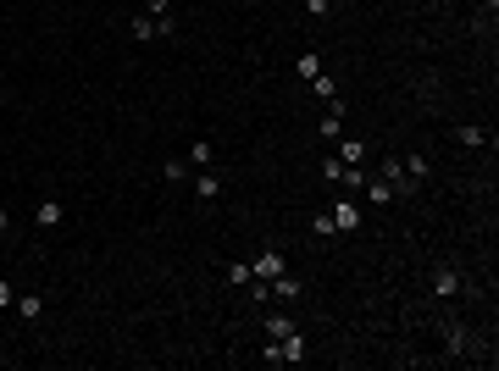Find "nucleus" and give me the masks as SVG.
I'll return each instance as SVG.
<instances>
[{
	"label": "nucleus",
	"mask_w": 499,
	"mask_h": 371,
	"mask_svg": "<svg viewBox=\"0 0 499 371\" xmlns=\"http://www.w3.org/2000/svg\"><path fill=\"white\" fill-rule=\"evenodd\" d=\"M377 177H383V183H389L394 194H416V177L399 167V161H383V172H377Z\"/></svg>",
	"instance_id": "obj_1"
},
{
	"label": "nucleus",
	"mask_w": 499,
	"mask_h": 371,
	"mask_svg": "<svg viewBox=\"0 0 499 371\" xmlns=\"http://www.w3.org/2000/svg\"><path fill=\"white\" fill-rule=\"evenodd\" d=\"M283 266H289V261H283L277 249H266L261 261H250V277H261V283H272V277H283Z\"/></svg>",
	"instance_id": "obj_2"
},
{
	"label": "nucleus",
	"mask_w": 499,
	"mask_h": 371,
	"mask_svg": "<svg viewBox=\"0 0 499 371\" xmlns=\"http://www.w3.org/2000/svg\"><path fill=\"white\" fill-rule=\"evenodd\" d=\"M432 294H438V300L461 294V271H455V266H438V271H432Z\"/></svg>",
	"instance_id": "obj_3"
},
{
	"label": "nucleus",
	"mask_w": 499,
	"mask_h": 371,
	"mask_svg": "<svg viewBox=\"0 0 499 371\" xmlns=\"http://www.w3.org/2000/svg\"><path fill=\"white\" fill-rule=\"evenodd\" d=\"M333 222H338V233H355V228H361V211H355V200L333 205Z\"/></svg>",
	"instance_id": "obj_4"
},
{
	"label": "nucleus",
	"mask_w": 499,
	"mask_h": 371,
	"mask_svg": "<svg viewBox=\"0 0 499 371\" xmlns=\"http://www.w3.org/2000/svg\"><path fill=\"white\" fill-rule=\"evenodd\" d=\"M277 343H283V366H294V360H305V333H283Z\"/></svg>",
	"instance_id": "obj_5"
},
{
	"label": "nucleus",
	"mask_w": 499,
	"mask_h": 371,
	"mask_svg": "<svg viewBox=\"0 0 499 371\" xmlns=\"http://www.w3.org/2000/svg\"><path fill=\"white\" fill-rule=\"evenodd\" d=\"M338 161H344V167H361L366 161V139H344V144H338Z\"/></svg>",
	"instance_id": "obj_6"
},
{
	"label": "nucleus",
	"mask_w": 499,
	"mask_h": 371,
	"mask_svg": "<svg viewBox=\"0 0 499 371\" xmlns=\"http://www.w3.org/2000/svg\"><path fill=\"white\" fill-rule=\"evenodd\" d=\"M455 139H461L466 150H483V144H488V128H477V122H466V128H455Z\"/></svg>",
	"instance_id": "obj_7"
},
{
	"label": "nucleus",
	"mask_w": 499,
	"mask_h": 371,
	"mask_svg": "<svg viewBox=\"0 0 499 371\" xmlns=\"http://www.w3.org/2000/svg\"><path fill=\"white\" fill-rule=\"evenodd\" d=\"M195 194H200L205 205H211L217 194H222V177H211V172H200V177H195Z\"/></svg>",
	"instance_id": "obj_8"
},
{
	"label": "nucleus",
	"mask_w": 499,
	"mask_h": 371,
	"mask_svg": "<svg viewBox=\"0 0 499 371\" xmlns=\"http://www.w3.org/2000/svg\"><path fill=\"white\" fill-rule=\"evenodd\" d=\"M361 189H366V200H372V205H389V200H394V189H389L383 177H366Z\"/></svg>",
	"instance_id": "obj_9"
},
{
	"label": "nucleus",
	"mask_w": 499,
	"mask_h": 371,
	"mask_svg": "<svg viewBox=\"0 0 499 371\" xmlns=\"http://www.w3.org/2000/svg\"><path fill=\"white\" fill-rule=\"evenodd\" d=\"M39 228H62V200H39Z\"/></svg>",
	"instance_id": "obj_10"
},
{
	"label": "nucleus",
	"mask_w": 499,
	"mask_h": 371,
	"mask_svg": "<svg viewBox=\"0 0 499 371\" xmlns=\"http://www.w3.org/2000/svg\"><path fill=\"white\" fill-rule=\"evenodd\" d=\"M338 128H344V105L333 100V111L322 117V128H316V134H322V139H338Z\"/></svg>",
	"instance_id": "obj_11"
},
{
	"label": "nucleus",
	"mask_w": 499,
	"mask_h": 371,
	"mask_svg": "<svg viewBox=\"0 0 499 371\" xmlns=\"http://www.w3.org/2000/svg\"><path fill=\"white\" fill-rule=\"evenodd\" d=\"M11 310H17L23 322H39V310H45V305H39V294H17V305H11Z\"/></svg>",
	"instance_id": "obj_12"
},
{
	"label": "nucleus",
	"mask_w": 499,
	"mask_h": 371,
	"mask_svg": "<svg viewBox=\"0 0 499 371\" xmlns=\"http://www.w3.org/2000/svg\"><path fill=\"white\" fill-rule=\"evenodd\" d=\"M311 95H316V100H338V83H333L328 72H316V78H311Z\"/></svg>",
	"instance_id": "obj_13"
},
{
	"label": "nucleus",
	"mask_w": 499,
	"mask_h": 371,
	"mask_svg": "<svg viewBox=\"0 0 499 371\" xmlns=\"http://www.w3.org/2000/svg\"><path fill=\"white\" fill-rule=\"evenodd\" d=\"M272 294H277V300H299V277H289V271L272 277Z\"/></svg>",
	"instance_id": "obj_14"
},
{
	"label": "nucleus",
	"mask_w": 499,
	"mask_h": 371,
	"mask_svg": "<svg viewBox=\"0 0 499 371\" xmlns=\"http://www.w3.org/2000/svg\"><path fill=\"white\" fill-rule=\"evenodd\" d=\"M133 39H161V17H133Z\"/></svg>",
	"instance_id": "obj_15"
},
{
	"label": "nucleus",
	"mask_w": 499,
	"mask_h": 371,
	"mask_svg": "<svg viewBox=\"0 0 499 371\" xmlns=\"http://www.w3.org/2000/svg\"><path fill=\"white\" fill-rule=\"evenodd\" d=\"M189 167H211V139H195V144H189Z\"/></svg>",
	"instance_id": "obj_16"
},
{
	"label": "nucleus",
	"mask_w": 499,
	"mask_h": 371,
	"mask_svg": "<svg viewBox=\"0 0 499 371\" xmlns=\"http://www.w3.org/2000/svg\"><path fill=\"white\" fill-rule=\"evenodd\" d=\"M294 72H299V78H305V83H311V78L322 72V56H316V50H311V56H299V61H294Z\"/></svg>",
	"instance_id": "obj_17"
},
{
	"label": "nucleus",
	"mask_w": 499,
	"mask_h": 371,
	"mask_svg": "<svg viewBox=\"0 0 499 371\" xmlns=\"http://www.w3.org/2000/svg\"><path fill=\"white\" fill-rule=\"evenodd\" d=\"M311 233H316V238L338 233V222H333V211H322V216H311Z\"/></svg>",
	"instance_id": "obj_18"
},
{
	"label": "nucleus",
	"mask_w": 499,
	"mask_h": 371,
	"mask_svg": "<svg viewBox=\"0 0 499 371\" xmlns=\"http://www.w3.org/2000/svg\"><path fill=\"white\" fill-rule=\"evenodd\" d=\"M405 172H411V177L422 183V177H428V172H432V161H428V155H411V161H405Z\"/></svg>",
	"instance_id": "obj_19"
},
{
	"label": "nucleus",
	"mask_w": 499,
	"mask_h": 371,
	"mask_svg": "<svg viewBox=\"0 0 499 371\" xmlns=\"http://www.w3.org/2000/svg\"><path fill=\"white\" fill-rule=\"evenodd\" d=\"M322 177H328V183H344V161H338V155H328V161H322Z\"/></svg>",
	"instance_id": "obj_20"
},
{
	"label": "nucleus",
	"mask_w": 499,
	"mask_h": 371,
	"mask_svg": "<svg viewBox=\"0 0 499 371\" xmlns=\"http://www.w3.org/2000/svg\"><path fill=\"white\" fill-rule=\"evenodd\" d=\"M283 333H294V322H289V316H272V322H266V338H283Z\"/></svg>",
	"instance_id": "obj_21"
},
{
	"label": "nucleus",
	"mask_w": 499,
	"mask_h": 371,
	"mask_svg": "<svg viewBox=\"0 0 499 371\" xmlns=\"http://www.w3.org/2000/svg\"><path fill=\"white\" fill-rule=\"evenodd\" d=\"M444 349H449V355H461V349H466V333H461V327H449V333H444Z\"/></svg>",
	"instance_id": "obj_22"
},
{
	"label": "nucleus",
	"mask_w": 499,
	"mask_h": 371,
	"mask_svg": "<svg viewBox=\"0 0 499 371\" xmlns=\"http://www.w3.org/2000/svg\"><path fill=\"white\" fill-rule=\"evenodd\" d=\"M11 305H17V288H11V283H0V310H11Z\"/></svg>",
	"instance_id": "obj_23"
},
{
	"label": "nucleus",
	"mask_w": 499,
	"mask_h": 371,
	"mask_svg": "<svg viewBox=\"0 0 499 371\" xmlns=\"http://www.w3.org/2000/svg\"><path fill=\"white\" fill-rule=\"evenodd\" d=\"M144 6H150V17H166L172 11V0H144Z\"/></svg>",
	"instance_id": "obj_24"
},
{
	"label": "nucleus",
	"mask_w": 499,
	"mask_h": 371,
	"mask_svg": "<svg viewBox=\"0 0 499 371\" xmlns=\"http://www.w3.org/2000/svg\"><path fill=\"white\" fill-rule=\"evenodd\" d=\"M6 228H11V216H6V205H0V233H6Z\"/></svg>",
	"instance_id": "obj_25"
},
{
	"label": "nucleus",
	"mask_w": 499,
	"mask_h": 371,
	"mask_svg": "<svg viewBox=\"0 0 499 371\" xmlns=\"http://www.w3.org/2000/svg\"><path fill=\"white\" fill-rule=\"evenodd\" d=\"M483 6H488V11H494V6H499V0H483Z\"/></svg>",
	"instance_id": "obj_26"
}]
</instances>
